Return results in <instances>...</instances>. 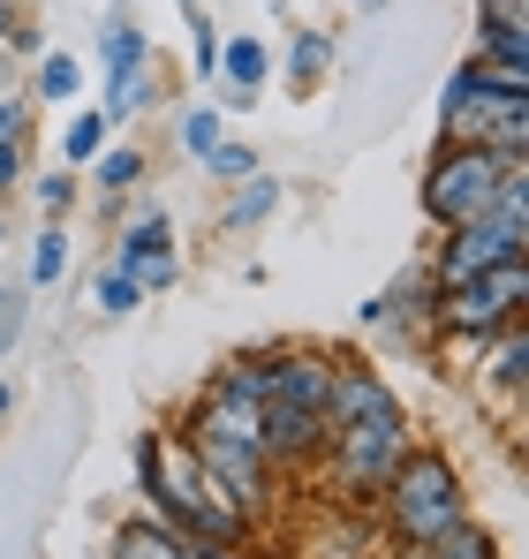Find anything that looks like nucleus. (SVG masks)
I'll return each mask as SVG.
<instances>
[{
	"mask_svg": "<svg viewBox=\"0 0 529 559\" xmlns=\"http://www.w3.org/2000/svg\"><path fill=\"white\" fill-rule=\"evenodd\" d=\"M181 447H189V462L204 468V484H212L243 522H250V507L264 499V468H272L258 454V439H250V431H235V424H227V408H212V401H204V408L189 416Z\"/></svg>",
	"mask_w": 529,
	"mask_h": 559,
	"instance_id": "nucleus-3",
	"label": "nucleus"
},
{
	"mask_svg": "<svg viewBox=\"0 0 529 559\" xmlns=\"http://www.w3.org/2000/svg\"><path fill=\"white\" fill-rule=\"evenodd\" d=\"M175 273H181V265H175V250H160V258H144V265H137L129 280H137V287H175Z\"/></svg>",
	"mask_w": 529,
	"mask_h": 559,
	"instance_id": "nucleus-23",
	"label": "nucleus"
},
{
	"mask_svg": "<svg viewBox=\"0 0 529 559\" xmlns=\"http://www.w3.org/2000/svg\"><path fill=\"white\" fill-rule=\"evenodd\" d=\"M23 175V152H15V136H0V189Z\"/></svg>",
	"mask_w": 529,
	"mask_h": 559,
	"instance_id": "nucleus-26",
	"label": "nucleus"
},
{
	"mask_svg": "<svg viewBox=\"0 0 529 559\" xmlns=\"http://www.w3.org/2000/svg\"><path fill=\"white\" fill-rule=\"evenodd\" d=\"M181 144H189V152H212V144H220V114H212V106H189V114H181Z\"/></svg>",
	"mask_w": 529,
	"mask_h": 559,
	"instance_id": "nucleus-21",
	"label": "nucleus"
},
{
	"mask_svg": "<svg viewBox=\"0 0 529 559\" xmlns=\"http://www.w3.org/2000/svg\"><path fill=\"white\" fill-rule=\"evenodd\" d=\"M363 8H371V0H363Z\"/></svg>",
	"mask_w": 529,
	"mask_h": 559,
	"instance_id": "nucleus-30",
	"label": "nucleus"
},
{
	"mask_svg": "<svg viewBox=\"0 0 529 559\" xmlns=\"http://www.w3.org/2000/svg\"><path fill=\"white\" fill-rule=\"evenodd\" d=\"M31 189H38V204H46V212H61V204L77 197V182H69V175H46V182H31Z\"/></svg>",
	"mask_w": 529,
	"mask_h": 559,
	"instance_id": "nucleus-24",
	"label": "nucleus"
},
{
	"mask_svg": "<svg viewBox=\"0 0 529 559\" xmlns=\"http://www.w3.org/2000/svg\"><path fill=\"white\" fill-rule=\"evenodd\" d=\"M492 341H499V348H492V378H499L507 393H522V378H529V333H522V318H507Z\"/></svg>",
	"mask_w": 529,
	"mask_h": 559,
	"instance_id": "nucleus-10",
	"label": "nucleus"
},
{
	"mask_svg": "<svg viewBox=\"0 0 529 559\" xmlns=\"http://www.w3.org/2000/svg\"><path fill=\"white\" fill-rule=\"evenodd\" d=\"M61 273H69V235H61V227H46V235H38V258H31V280H38V287H54Z\"/></svg>",
	"mask_w": 529,
	"mask_h": 559,
	"instance_id": "nucleus-15",
	"label": "nucleus"
},
{
	"mask_svg": "<svg viewBox=\"0 0 529 559\" xmlns=\"http://www.w3.org/2000/svg\"><path fill=\"white\" fill-rule=\"evenodd\" d=\"M272 204H280V182L250 175V189H243V197L227 204V219H235V227H250V219H264V212H272Z\"/></svg>",
	"mask_w": 529,
	"mask_h": 559,
	"instance_id": "nucleus-16",
	"label": "nucleus"
},
{
	"mask_svg": "<svg viewBox=\"0 0 529 559\" xmlns=\"http://www.w3.org/2000/svg\"><path fill=\"white\" fill-rule=\"evenodd\" d=\"M326 447V416L318 408H258V454L264 462H303V454H318Z\"/></svg>",
	"mask_w": 529,
	"mask_h": 559,
	"instance_id": "nucleus-8",
	"label": "nucleus"
},
{
	"mask_svg": "<svg viewBox=\"0 0 529 559\" xmlns=\"http://www.w3.org/2000/svg\"><path fill=\"white\" fill-rule=\"evenodd\" d=\"M137 295H144V287H137L129 273H121V265H106V273L91 280V302H98L106 318H129V310H137Z\"/></svg>",
	"mask_w": 529,
	"mask_h": 559,
	"instance_id": "nucleus-14",
	"label": "nucleus"
},
{
	"mask_svg": "<svg viewBox=\"0 0 529 559\" xmlns=\"http://www.w3.org/2000/svg\"><path fill=\"white\" fill-rule=\"evenodd\" d=\"M409 559H499V552H492V537H484V530H469V522H461L454 537H432V545H409Z\"/></svg>",
	"mask_w": 529,
	"mask_h": 559,
	"instance_id": "nucleus-13",
	"label": "nucleus"
},
{
	"mask_svg": "<svg viewBox=\"0 0 529 559\" xmlns=\"http://www.w3.org/2000/svg\"><path fill=\"white\" fill-rule=\"evenodd\" d=\"M220 76L235 84V98H250V92H258V76H264V46H258V38H235V46L220 53Z\"/></svg>",
	"mask_w": 529,
	"mask_h": 559,
	"instance_id": "nucleus-11",
	"label": "nucleus"
},
{
	"mask_svg": "<svg viewBox=\"0 0 529 559\" xmlns=\"http://www.w3.org/2000/svg\"><path fill=\"white\" fill-rule=\"evenodd\" d=\"M439 114H446V129H454V144H484V152H499V159H522V152H529V92H499V84H484L477 61L454 69Z\"/></svg>",
	"mask_w": 529,
	"mask_h": 559,
	"instance_id": "nucleus-2",
	"label": "nucleus"
},
{
	"mask_svg": "<svg viewBox=\"0 0 529 559\" xmlns=\"http://www.w3.org/2000/svg\"><path fill=\"white\" fill-rule=\"evenodd\" d=\"M106 152V114H77L69 121V159H98Z\"/></svg>",
	"mask_w": 529,
	"mask_h": 559,
	"instance_id": "nucleus-20",
	"label": "nucleus"
},
{
	"mask_svg": "<svg viewBox=\"0 0 529 559\" xmlns=\"http://www.w3.org/2000/svg\"><path fill=\"white\" fill-rule=\"evenodd\" d=\"M77 84H84V76H77V61H61V53L38 69V92L46 98H77Z\"/></svg>",
	"mask_w": 529,
	"mask_h": 559,
	"instance_id": "nucleus-22",
	"label": "nucleus"
},
{
	"mask_svg": "<svg viewBox=\"0 0 529 559\" xmlns=\"http://www.w3.org/2000/svg\"><path fill=\"white\" fill-rule=\"evenodd\" d=\"M484 23H499V31H522V0H484Z\"/></svg>",
	"mask_w": 529,
	"mask_h": 559,
	"instance_id": "nucleus-25",
	"label": "nucleus"
},
{
	"mask_svg": "<svg viewBox=\"0 0 529 559\" xmlns=\"http://www.w3.org/2000/svg\"><path fill=\"white\" fill-rule=\"evenodd\" d=\"M522 302H529V265L507 258V265L461 280V287H439L432 295V318H439L446 333H461V341H492L507 318H522Z\"/></svg>",
	"mask_w": 529,
	"mask_h": 559,
	"instance_id": "nucleus-4",
	"label": "nucleus"
},
{
	"mask_svg": "<svg viewBox=\"0 0 529 559\" xmlns=\"http://www.w3.org/2000/svg\"><path fill=\"white\" fill-rule=\"evenodd\" d=\"M137 175H144V159H137L129 144H121V152H98V189H106V197H121Z\"/></svg>",
	"mask_w": 529,
	"mask_h": 559,
	"instance_id": "nucleus-17",
	"label": "nucleus"
},
{
	"mask_svg": "<svg viewBox=\"0 0 529 559\" xmlns=\"http://www.w3.org/2000/svg\"><path fill=\"white\" fill-rule=\"evenodd\" d=\"M522 250H529V219H507V212H484V219H469V227H446L439 287H461V280L492 273V265H507V258H522Z\"/></svg>",
	"mask_w": 529,
	"mask_h": 559,
	"instance_id": "nucleus-6",
	"label": "nucleus"
},
{
	"mask_svg": "<svg viewBox=\"0 0 529 559\" xmlns=\"http://www.w3.org/2000/svg\"><path fill=\"white\" fill-rule=\"evenodd\" d=\"M0 416H8V385H0Z\"/></svg>",
	"mask_w": 529,
	"mask_h": 559,
	"instance_id": "nucleus-29",
	"label": "nucleus"
},
{
	"mask_svg": "<svg viewBox=\"0 0 529 559\" xmlns=\"http://www.w3.org/2000/svg\"><path fill=\"white\" fill-rule=\"evenodd\" d=\"M114 559H197V545L181 537L175 522L160 530V522H129L121 537H114Z\"/></svg>",
	"mask_w": 529,
	"mask_h": 559,
	"instance_id": "nucleus-9",
	"label": "nucleus"
},
{
	"mask_svg": "<svg viewBox=\"0 0 529 559\" xmlns=\"http://www.w3.org/2000/svg\"><path fill=\"white\" fill-rule=\"evenodd\" d=\"M378 491H386V522H393L401 545H432V537H454V530L469 522L461 476H454L446 454H432V447H409Z\"/></svg>",
	"mask_w": 529,
	"mask_h": 559,
	"instance_id": "nucleus-1",
	"label": "nucleus"
},
{
	"mask_svg": "<svg viewBox=\"0 0 529 559\" xmlns=\"http://www.w3.org/2000/svg\"><path fill=\"white\" fill-rule=\"evenodd\" d=\"M326 439L341 447V484H355V491H378L393 476V462L409 454V424H349Z\"/></svg>",
	"mask_w": 529,
	"mask_h": 559,
	"instance_id": "nucleus-7",
	"label": "nucleus"
},
{
	"mask_svg": "<svg viewBox=\"0 0 529 559\" xmlns=\"http://www.w3.org/2000/svg\"><path fill=\"white\" fill-rule=\"evenodd\" d=\"M204 167H212V175H220V182H250V175H258V159H250V152H243V144H227V136H220V144H212V152H204Z\"/></svg>",
	"mask_w": 529,
	"mask_h": 559,
	"instance_id": "nucleus-19",
	"label": "nucleus"
},
{
	"mask_svg": "<svg viewBox=\"0 0 529 559\" xmlns=\"http://www.w3.org/2000/svg\"><path fill=\"white\" fill-rule=\"evenodd\" d=\"M197 545V559H243V545H212V537H189Z\"/></svg>",
	"mask_w": 529,
	"mask_h": 559,
	"instance_id": "nucleus-27",
	"label": "nucleus"
},
{
	"mask_svg": "<svg viewBox=\"0 0 529 559\" xmlns=\"http://www.w3.org/2000/svg\"><path fill=\"white\" fill-rule=\"evenodd\" d=\"M326 61H333V38H326V31H303V38H295V61H287V69H295V84H310V76H318Z\"/></svg>",
	"mask_w": 529,
	"mask_h": 559,
	"instance_id": "nucleus-18",
	"label": "nucleus"
},
{
	"mask_svg": "<svg viewBox=\"0 0 529 559\" xmlns=\"http://www.w3.org/2000/svg\"><path fill=\"white\" fill-rule=\"evenodd\" d=\"M499 152H484V144H446L439 159H432V182H424V212L439 219V227H469V219H484L492 212V197H499Z\"/></svg>",
	"mask_w": 529,
	"mask_h": 559,
	"instance_id": "nucleus-5",
	"label": "nucleus"
},
{
	"mask_svg": "<svg viewBox=\"0 0 529 559\" xmlns=\"http://www.w3.org/2000/svg\"><path fill=\"white\" fill-rule=\"evenodd\" d=\"M0 235H8V227H0Z\"/></svg>",
	"mask_w": 529,
	"mask_h": 559,
	"instance_id": "nucleus-31",
	"label": "nucleus"
},
{
	"mask_svg": "<svg viewBox=\"0 0 529 559\" xmlns=\"http://www.w3.org/2000/svg\"><path fill=\"white\" fill-rule=\"evenodd\" d=\"M167 250V212H144L129 235H121V273H137L144 258H160Z\"/></svg>",
	"mask_w": 529,
	"mask_h": 559,
	"instance_id": "nucleus-12",
	"label": "nucleus"
},
{
	"mask_svg": "<svg viewBox=\"0 0 529 559\" xmlns=\"http://www.w3.org/2000/svg\"><path fill=\"white\" fill-rule=\"evenodd\" d=\"M0 136H15V106L8 98H0Z\"/></svg>",
	"mask_w": 529,
	"mask_h": 559,
	"instance_id": "nucleus-28",
	"label": "nucleus"
}]
</instances>
